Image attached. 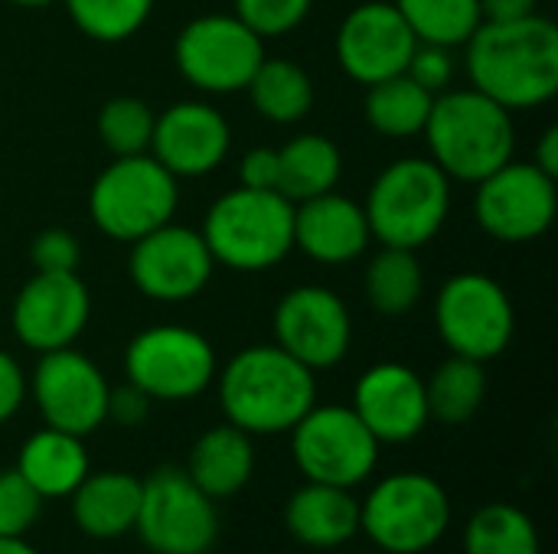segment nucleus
<instances>
[{"label":"nucleus","mask_w":558,"mask_h":554,"mask_svg":"<svg viewBox=\"0 0 558 554\" xmlns=\"http://www.w3.org/2000/svg\"><path fill=\"white\" fill-rule=\"evenodd\" d=\"M216 506L183 467H157L141 480L134 535L150 554H209L219 539Z\"/></svg>","instance_id":"nucleus-11"},{"label":"nucleus","mask_w":558,"mask_h":554,"mask_svg":"<svg viewBox=\"0 0 558 554\" xmlns=\"http://www.w3.org/2000/svg\"><path fill=\"white\" fill-rule=\"evenodd\" d=\"M141 509V477L128 470H92L69 496L75 529L92 542L134 535Z\"/></svg>","instance_id":"nucleus-23"},{"label":"nucleus","mask_w":558,"mask_h":554,"mask_svg":"<svg viewBox=\"0 0 558 554\" xmlns=\"http://www.w3.org/2000/svg\"><path fill=\"white\" fill-rule=\"evenodd\" d=\"M451 519L448 490L422 470L379 477L360 500V535L383 554H432Z\"/></svg>","instance_id":"nucleus-5"},{"label":"nucleus","mask_w":558,"mask_h":554,"mask_svg":"<svg viewBox=\"0 0 558 554\" xmlns=\"http://www.w3.org/2000/svg\"><path fill=\"white\" fill-rule=\"evenodd\" d=\"M278 150V193L291 202H304L337 189L343 176L340 147L324 134H298Z\"/></svg>","instance_id":"nucleus-26"},{"label":"nucleus","mask_w":558,"mask_h":554,"mask_svg":"<svg viewBox=\"0 0 558 554\" xmlns=\"http://www.w3.org/2000/svg\"><path fill=\"white\" fill-rule=\"evenodd\" d=\"M533 163H536L543 173L558 176V127L556 124L543 131V137H539V144H536V157H533Z\"/></svg>","instance_id":"nucleus-43"},{"label":"nucleus","mask_w":558,"mask_h":554,"mask_svg":"<svg viewBox=\"0 0 558 554\" xmlns=\"http://www.w3.org/2000/svg\"><path fill=\"white\" fill-rule=\"evenodd\" d=\"M150 405L154 402L137 385H131V382L111 385V392H108V418L105 421H111L118 428H141L150 418Z\"/></svg>","instance_id":"nucleus-39"},{"label":"nucleus","mask_w":558,"mask_h":554,"mask_svg":"<svg viewBox=\"0 0 558 554\" xmlns=\"http://www.w3.org/2000/svg\"><path fill=\"white\" fill-rule=\"evenodd\" d=\"M363 291H366V304L379 317L396 320V317L412 313L425 294V271H422L418 255L412 248L383 245L366 264Z\"/></svg>","instance_id":"nucleus-27"},{"label":"nucleus","mask_w":558,"mask_h":554,"mask_svg":"<svg viewBox=\"0 0 558 554\" xmlns=\"http://www.w3.org/2000/svg\"><path fill=\"white\" fill-rule=\"evenodd\" d=\"M216 372V349L193 327L157 323L134 333L124 349V382L137 385L150 402H193L213 389Z\"/></svg>","instance_id":"nucleus-8"},{"label":"nucleus","mask_w":558,"mask_h":554,"mask_svg":"<svg viewBox=\"0 0 558 554\" xmlns=\"http://www.w3.org/2000/svg\"><path fill=\"white\" fill-rule=\"evenodd\" d=\"M88 317L92 297L78 271H33V278L16 291L10 307L13 336L36 356L75 346V340L88 327Z\"/></svg>","instance_id":"nucleus-17"},{"label":"nucleus","mask_w":558,"mask_h":554,"mask_svg":"<svg viewBox=\"0 0 558 554\" xmlns=\"http://www.w3.org/2000/svg\"><path fill=\"white\" fill-rule=\"evenodd\" d=\"M533 13H539V0H481V16L490 23L523 20Z\"/></svg>","instance_id":"nucleus-42"},{"label":"nucleus","mask_w":558,"mask_h":554,"mask_svg":"<svg viewBox=\"0 0 558 554\" xmlns=\"http://www.w3.org/2000/svg\"><path fill=\"white\" fill-rule=\"evenodd\" d=\"M474 186V219L504 245L536 242L556 222V176L543 173L533 160H507Z\"/></svg>","instance_id":"nucleus-14"},{"label":"nucleus","mask_w":558,"mask_h":554,"mask_svg":"<svg viewBox=\"0 0 558 554\" xmlns=\"http://www.w3.org/2000/svg\"><path fill=\"white\" fill-rule=\"evenodd\" d=\"M353 554H383V552H376V549H366V552H353Z\"/></svg>","instance_id":"nucleus-46"},{"label":"nucleus","mask_w":558,"mask_h":554,"mask_svg":"<svg viewBox=\"0 0 558 554\" xmlns=\"http://www.w3.org/2000/svg\"><path fill=\"white\" fill-rule=\"evenodd\" d=\"M199 232L216 264L262 274L294 251V202L278 189L235 186L206 209Z\"/></svg>","instance_id":"nucleus-4"},{"label":"nucleus","mask_w":558,"mask_h":554,"mask_svg":"<svg viewBox=\"0 0 558 554\" xmlns=\"http://www.w3.org/2000/svg\"><path fill=\"white\" fill-rule=\"evenodd\" d=\"M108 392L111 382L95 359L75 346L39 353L36 369L26 376V398H33L46 428L92 438L108 424Z\"/></svg>","instance_id":"nucleus-13"},{"label":"nucleus","mask_w":558,"mask_h":554,"mask_svg":"<svg viewBox=\"0 0 558 554\" xmlns=\"http://www.w3.org/2000/svg\"><path fill=\"white\" fill-rule=\"evenodd\" d=\"M157 114L137 95H114L98 111V140L111 157H134L150 150Z\"/></svg>","instance_id":"nucleus-34"},{"label":"nucleus","mask_w":558,"mask_h":554,"mask_svg":"<svg viewBox=\"0 0 558 554\" xmlns=\"http://www.w3.org/2000/svg\"><path fill=\"white\" fill-rule=\"evenodd\" d=\"M284 529L304 549H343L360 535V500L353 490L304 480L284 503Z\"/></svg>","instance_id":"nucleus-22"},{"label":"nucleus","mask_w":558,"mask_h":554,"mask_svg":"<svg viewBox=\"0 0 558 554\" xmlns=\"http://www.w3.org/2000/svg\"><path fill=\"white\" fill-rule=\"evenodd\" d=\"M46 500L16 473L0 470V539H26L43 519Z\"/></svg>","instance_id":"nucleus-35"},{"label":"nucleus","mask_w":558,"mask_h":554,"mask_svg":"<svg viewBox=\"0 0 558 554\" xmlns=\"http://www.w3.org/2000/svg\"><path fill=\"white\" fill-rule=\"evenodd\" d=\"M252 108L271 124H298L314 108V82L307 69L291 59L265 56L248 82Z\"/></svg>","instance_id":"nucleus-28"},{"label":"nucleus","mask_w":558,"mask_h":554,"mask_svg":"<svg viewBox=\"0 0 558 554\" xmlns=\"http://www.w3.org/2000/svg\"><path fill=\"white\" fill-rule=\"evenodd\" d=\"M239 186L248 189H278V150L255 147L239 160Z\"/></svg>","instance_id":"nucleus-40"},{"label":"nucleus","mask_w":558,"mask_h":554,"mask_svg":"<svg viewBox=\"0 0 558 554\" xmlns=\"http://www.w3.org/2000/svg\"><path fill=\"white\" fill-rule=\"evenodd\" d=\"M29 261H33V271H52V274L78 271L82 245L69 229H46L33 238Z\"/></svg>","instance_id":"nucleus-38"},{"label":"nucleus","mask_w":558,"mask_h":554,"mask_svg":"<svg viewBox=\"0 0 558 554\" xmlns=\"http://www.w3.org/2000/svg\"><path fill=\"white\" fill-rule=\"evenodd\" d=\"M471 88L507 111H526L553 101L558 91V26L543 16L484 20L464 42Z\"/></svg>","instance_id":"nucleus-1"},{"label":"nucleus","mask_w":558,"mask_h":554,"mask_svg":"<svg viewBox=\"0 0 558 554\" xmlns=\"http://www.w3.org/2000/svg\"><path fill=\"white\" fill-rule=\"evenodd\" d=\"M213 385L226 421L252 438L288 434L317 405V372L275 343L239 349Z\"/></svg>","instance_id":"nucleus-2"},{"label":"nucleus","mask_w":558,"mask_h":554,"mask_svg":"<svg viewBox=\"0 0 558 554\" xmlns=\"http://www.w3.org/2000/svg\"><path fill=\"white\" fill-rule=\"evenodd\" d=\"M373 242L363 202L337 189L294 202V248L317 264H350L366 255Z\"/></svg>","instance_id":"nucleus-21"},{"label":"nucleus","mask_w":558,"mask_h":554,"mask_svg":"<svg viewBox=\"0 0 558 554\" xmlns=\"http://www.w3.org/2000/svg\"><path fill=\"white\" fill-rule=\"evenodd\" d=\"M363 212L379 245L418 251L448 222L451 180L432 157L392 160L373 180Z\"/></svg>","instance_id":"nucleus-6"},{"label":"nucleus","mask_w":558,"mask_h":554,"mask_svg":"<svg viewBox=\"0 0 558 554\" xmlns=\"http://www.w3.org/2000/svg\"><path fill=\"white\" fill-rule=\"evenodd\" d=\"M16 473L49 503V500H69L75 487L92 473V457L85 447V438L39 428L33 431L16 454Z\"/></svg>","instance_id":"nucleus-25"},{"label":"nucleus","mask_w":558,"mask_h":554,"mask_svg":"<svg viewBox=\"0 0 558 554\" xmlns=\"http://www.w3.org/2000/svg\"><path fill=\"white\" fill-rule=\"evenodd\" d=\"M432 101H435V95L425 91L418 82H412L402 72V75L383 78L376 85H366L363 114L376 134H383L389 140H405V137H418L425 131Z\"/></svg>","instance_id":"nucleus-29"},{"label":"nucleus","mask_w":558,"mask_h":554,"mask_svg":"<svg viewBox=\"0 0 558 554\" xmlns=\"http://www.w3.org/2000/svg\"><path fill=\"white\" fill-rule=\"evenodd\" d=\"M7 3H13V7H23V10H43V7H52V3H59V0H7Z\"/></svg>","instance_id":"nucleus-45"},{"label":"nucleus","mask_w":558,"mask_h":554,"mask_svg":"<svg viewBox=\"0 0 558 554\" xmlns=\"http://www.w3.org/2000/svg\"><path fill=\"white\" fill-rule=\"evenodd\" d=\"M350 408L379 444H409L428 428L425 379L405 362H376L356 385Z\"/></svg>","instance_id":"nucleus-19"},{"label":"nucleus","mask_w":558,"mask_h":554,"mask_svg":"<svg viewBox=\"0 0 558 554\" xmlns=\"http://www.w3.org/2000/svg\"><path fill=\"white\" fill-rule=\"evenodd\" d=\"M454 72H458V62H454V49L448 46H435V42H415V52L405 65V75L412 82H418L425 91L432 95H441L451 88L454 82Z\"/></svg>","instance_id":"nucleus-37"},{"label":"nucleus","mask_w":558,"mask_h":554,"mask_svg":"<svg viewBox=\"0 0 558 554\" xmlns=\"http://www.w3.org/2000/svg\"><path fill=\"white\" fill-rule=\"evenodd\" d=\"M213 271L216 261L199 229L167 222L131 242L128 274L147 300L186 304L206 291Z\"/></svg>","instance_id":"nucleus-15"},{"label":"nucleus","mask_w":558,"mask_h":554,"mask_svg":"<svg viewBox=\"0 0 558 554\" xmlns=\"http://www.w3.org/2000/svg\"><path fill=\"white\" fill-rule=\"evenodd\" d=\"M275 346L304 362L311 372L340 366L353 343V320L343 297L324 284L291 287L271 317Z\"/></svg>","instance_id":"nucleus-16"},{"label":"nucleus","mask_w":558,"mask_h":554,"mask_svg":"<svg viewBox=\"0 0 558 554\" xmlns=\"http://www.w3.org/2000/svg\"><path fill=\"white\" fill-rule=\"evenodd\" d=\"M311 10L314 0H232V13L262 39H281L294 33Z\"/></svg>","instance_id":"nucleus-36"},{"label":"nucleus","mask_w":558,"mask_h":554,"mask_svg":"<svg viewBox=\"0 0 558 554\" xmlns=\"http://www.w3.org/2000/svg\"><path fill=\"white\" fill-rule=\"evenodd\" d=\"M0 554H43L29 539H0Z\"/></svg>","instance_id":"nucleus-44"},{"label":"nucleus","mask_w":558,"mask_h":554,"mask_svg":"<svg viewBox=\"0 0 558 554\" xmlns=\"http://www.w3.org/2000/svg\"><path fill=\"white\" fill-rule=\"evenodd\" d=\"M255 464V438L222 421L193 441L183 470L213 503H226L252 483Z\"/></svg>","instance_id":"nucleus-24"},{"label":"nucleus","mask_w":558,"mask_h":554,"mask_svg":"<svg viewBox=\"0 0 558 554\" xmlns=\"http://www.w3.org/2000/svg\"><path fill=\"white\" fill-rule=\"evenodd\" d=\"M232 147V127L209 101H177L154 121L150 157L180 176L213 173Z\"/></svg>","instance_id":"nucleus-20"},{"label":"nucleus","mask_w":558,"mask_h":554,"mask_svg":"<svg viewBox=\"0 0 558 554\" xmlns=\"http://www.w3.org/2000/svg\"><path fill=\"white\" fill-rule=\"evenodd\" d=\"M23 402H26V372L7 349H0V424L16 418Z\"/></svg>","instance_id":"nucleus-41"},{"label":"nucleus","mask_w":558,"mask_h":554,"mask_svg":"<svg viewBox=\"0 0 558 554\" xmlns=\"http://www.w3.org/2000/svg\"><path fill=\"white\" fill-rule=\"evenodd\" d=\"M425 140L432 160L448 180L481 183L517 150L513 111L481 95L477 88H448L435 95L425 121Z\"/></svg>","instance_id":"nucleus-3"},{"label":"nucleus","mask_w":558,"mask_h":554,"mask_svg":"<svg viewBox=\"0 0 558 554\" xmlns=\"http://www.w3.org/2000/svg\"><path fill=\"white\" fill-rule=\"evenodd\" d=\"M265 59V39L235 13H203L190 20L173 42L177 72L199 91H245Z\"/></svg>","instance_id":"nucleus-12"},{"label":"nucleus","mask_w":558,"mask_h":554,"mask_svg":"<svg viewBox=\"0 0 558 554\" xmlns=\"http://www.w3.org/2000/svg\"><path fill=\"white\" fill-rule=\"evenodd\" d=\"M291 460L307 483L356 490L373 480L383 444L350 405H314L291 431Z\"/></svg>","instance_id":"nucleus-9"},{"label":"nucleus","mask_w":558,"mask_h":554,"mask_svg":"<svg viewBox=\"0 0 558 554\" xmlns=\"http://www.w3.org/2000/svg\"><path fill=\"white\" fill-rule=\"evenodd\" d=\"M418 42L458 49L484 23L481 0H392Z\"/></svg>","instance_id":"nucleus-32"},{"label":"nucleus","mask_w":558,"mask_h":554,"mask_svg":"<svg viewBox=\"0 0 558 554\" xmlns=\"http://www.w3.org/2000/svg\"><path fill=\"white\" fill-rule=\"evenodd\" d=\"M428 418L448 428L468 424L487 398V369L484 362L448 356L428 379H425Z\"/></svg>","instance_id":"nucleus-30"},{"label":"nucleus","mask_w":558,"mask_h":554,"mask_svg":"<svg viewBox=\"0 0 558 554\" xmlns=\"http://www.w3.org/2000/svg\"><path fill=\"white\" fill-rule=\"evenodd\" d=\"M464 554H543L539 526L517 503H487L471 513L461 532Z\"/></svg>","instance_id":"nucleus-31"},{"label":"nucleus","mask_w":558,"mask_h":554,"mask_svg":"<svg viewBox=\"0 0 558 554\" xmlns=\"http://www.w3.org/2000/svg\"><path fill=\"white\" fill-rule=\"evenodd\" d=\"M415 42V33L392 0H363L340 20L333 52L340 69L366 88L402 75Z\"/></svg>","instance_id":"nucleus-18"},{"label":"nucleus","mask_w":558,"mask_h":554,"mask_svg":"<svg viewBox=\"0 0 558 554\" xmlns=\"http://www.w3.org/2000/svg\"><path fill=\"white\" fill-rule=\"evenodd\" d=\"M180 206L177 176L150 153L114 157L88 189V216L95 229L114 242H137L173 222Z\"/></svg>","instance_id":"nucleus-7"},{"label":"nucleus","mask_w":558,"mask_h":554,"mask_svg":"<svg viewBox=\"0 0 558 554\" xmlns=\"http://www.w3.org/2000/svg\"><path fill=\"white\" fill-rule=\"evenodd\" d=\"M435 327L451 356L487 366L510 349L517 310L500 281L481 271H461L435 297Z\"/></svg>","instance_id":"nucleus-10"},{"label":"nucleus","mask_w":558,"mask_h":554,"mask_svg":"<svg viewBox=\"0 0 558 554\" xmlns=\"http://www.w3.org/2000/svg\"><path fill=\"white\" fill-rule=\"evenodd\" d=\"M78 33L95 42H124L144 29L154 0H62Z\"/></svg>","instance_id":"nucleus-33"}]
</instances>
